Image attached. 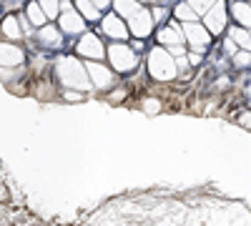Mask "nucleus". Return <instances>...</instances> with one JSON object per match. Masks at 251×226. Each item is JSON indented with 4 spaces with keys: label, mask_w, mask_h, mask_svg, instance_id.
I'll return each instance as SVG.
<instances>
[{
    "label": "nucleus",
    "mask_w": 251,
    "mask_h": 226,
    "mask_svg": "<svg viewBox=\"0 0 251 226\" xmlns=\"http://www.w3.org/2000/svg\"><path fill=\"white\" fill-rule=\"evenodd\" d=\"M156 40L166 48H174V46H183V25L178 23H166L158 33H156Z\"/></svg>",
    "instance_id": "9d476101"
},
{
    "label": "nucleus",
    "mask_w": 251,
    "mask_h": 226,
    "mask_svg": "<svg viewBox=\"0 0 251 226\" xmlns=\"http://www.w3.org/2000/svg\"><path fill=\"white\" fill-rule=\"evenodd\" d=\"M83 15L80 13H75L73 8H68L66 13H60V30L63 33H71V35H78V33H83Z\"/></svg>",
    "instance_id": "f8f14e48"
},
{
    "label": "nucleus",
    "mask_w": 251,
    "mask_h": 226,
    "mask_svg": "<svg viewBox=\"0 0 251 226\" xmlns=\"http://www.w3.org/2000/svg\"><path fill=\"white\" fill-rule=\"evenodd\" d=\"M231 15L241 28H251V3H234L231 5Z\"/></svg>",
    "instance_id": "2eb2a0df"
},
{
    "label": "nucleus",
    "mask_w": 251,
    "mask_h": 226,
    "mask_svg": "<svg viewBox=\"0 0 251 226\" xmlns=\"http://www.w3.org/2000/svg\"><path fill=\"white\" fill-rule=\"evenodd\" d=\"M236 121L241 123V126H244V128H249V131H251V111H241Z\"/></svg>",
    "instance_id": "bb28decb"
},
{
    "label": "nucleus",
    "mask_w": 251,
    "mask_h": 226,
    "mask_svg": "<svg viewBox=\"0 0 251 226\" xmlns=\"http://www.w3.org/2000/svg\"><path fill=\"white\" fill-rule=\"evenodd\" d=\"M38 38H40V43H43V46H58L60 43V30L53 28V25H43L40 33H38Z\"/></svg>",
    "instance_id": "a211bd4d"
},
{
    "label": "nucleus",
    "mask_w": 251,
    "mask_h": 226,
    "mask_svg": "<svg viewBox=\"0 0 251 226\" xmlns=\"http://www.w3.org/2000/svg\"><path fill=\"white\" fill-rule=\"evenodd\" d=\"M174 15L181 20V23H196V20H199V13H196L191 5H188L186 0H183V3H178V5L174 8Z\"/></svg>",
    "instance_id": "f3484780"
},
{
    "label": "nucleus",
    "mask_w": 251,
    "mask_h": 226,
    "mask_svg": "<svg viewBox=\"0 0 251 226\" xmlns=\"http://www.w3.org/2000/svg\"><path fill=\"white\" fill-rule=\"evenodd\" d=\"M183 38L191 43V48H196V50H203L208 43H211V33L206 30V25H201L199 20L196 23H183Z\"/></svg>",
    "instance_id": "1a4fd4ad"
},
{
    "label": "nucleus",
    "mask_w": 251,
    "mask_h": 226,
    "mask_svg": "<svg viewBox=\"0 0 251 226\" xmlns=\"http://www.w3.org/2000/svg\"><path fill=\"white\" fill-rule=\"evenodd\" d=\"M86 98L80 91H75V88H66L63 91V100H68V103H80V100Z\"/></svg>",
    "instance_id": "393cba45"
},
{
    "label": "nucleus",
    "mask_w": 251,
    "mask_h": 226,
    "mask_svg": "<svg viewBox=\"0 0 251 226\" xmlns=\"http://www.w3.org/2000/svg\"><path fill=\"white\" fill-rule=\"evenodd\" d=\"M246 96L251 98V80H249V83H246Z\"/></svg>",
    "instance_id": "473e14b6"
},
{
    "label": "nucleus",
    "mask_w": 251,
    "mask_h": 226,
    "mask_svg": "<svg viewBox=\"0 0 251 226\" xmlns=\"http://www.w3.org/2000/svg\"><path fill=\"white\" fill-rule=\"evenodd\" d=\"M106 58L116 73H131L138 66V53L128 43H111L106 48Z\"/></svg>",
    "instance_id": "7ed1b4c3"
},
{
    "label": "nucleus",
    "mask_w": 251,
    "mask_h": 226,
    "mask_svg": "<svg viewBox=\"0 0 251 226\" xmlns=\"http://www.w3.org/2000/svg\"><path fill=\"white\" fill-rule=\"evenodd\" d=\"M86 73L91 78V86L96 91H108L116 80V71L111 66H106L103 60H88L86 63Z\"/></svg>",
    "instance_id": "20e7f679"
},
{
    "label": "nucleus",
    "mask_w": 251,
    "mask_h": 226,
    "mask_svg": "<svg viewBox=\"0 0 251 226\" xmlns=\"http://www.w3.org/2000/svg\"><path fill=\"white\" fill-rule=\"evenodd\" d=\"M58 78H60V83L66 86V88H75V91H88L93 88L91 86V78L86 73V66H80V60L78 58H71V55H63L58 60Z\"/></svg>",
    "instance_id": "f03ea898"
},
{
    "label": "nucleus",
    "mask_w": 251,
    "mask_h": 226,
    "mask_svg": "<svg viewBox=\"0 0 251 226\" xmlns=\"http://www.w3.org/2000/svg\"><path fill=\"white\" fill-rule=\"evenodd\" d=\"M25 18L30 20V25H38V28H43V25H46V20H48V15L43 13L40 3H28V8H25Z\"/></svg>",
    "instance_id": "dca6fc26"
},
{
    "label": "nucleus",
    "mask_w": 251,
    "mask_h": 226,
    "mask_svg": "<svg viewBox=\"0 0 251 226\" xmlns=\"http://www.w3.org/2000/svg\"><path fill=\"white\" fill-rule=\"evenodd\" d=\"M138 10H141V3H136V0H113V13L121 15L123 20L133 18Z\"/></svg>",
    "instance_id": "4468645a"
},
{
    "label": "nucleus",
    "mask_w": 251,
    "mask_h": 226,
    "mask_svg": "<svg viewBox=\"0 0 251 226\" xmlns=\"http://www.w3.org/2000/svg\"><path fill=\"white\" fill-rule=\"evenodd\" d=\"M161 108H163V103H161V98H156V96H146V98L141 100V111L149 113V116L161 113Z\"/></svg>",
    "instance_id": "412c9836"
},
{
    "label": "nucleus",
    "mask_w": 251,
    "mask_h": 226,
    "mask_svg": "<svg viewBox=\"0 0 251 226\" xmlns=\"http://www.w3.org/2000/svg\"><path fill=\"white\" fill-rule=\"evenodd\" d=\"M25 60V53L20 50L18 46H13L10 40H5V43H0V66L3 68H15Z\"/></svg>",
    "instance_id": "9b49d317"
},
{
    "label": "nucleus",
    "mask_w": 251,
    "mask_h": 226,
    "mask_svg": "<svg viewBox=\"0 0 251 226\" xmlns=\"http://www.w3.org/2000/svg\"><path fill=\"white\" fill-rule=\"evenodd\" d=\"M40 8H43V13L53 20L60 15V0H40Z\"/></svg>",
    "instance_id": "4be33fe9"
},
{
    "label": "nucleus",
    "mask_w": 251,
    "mask_h": 226,
    "mask_svg": "<svg viewBox=\"0 0 251 226\" xmlns=\"http://www.w3.org/2000/svg\"><path fill=\"white\" fill-rule=\"evenodd\" d=\"M228 23V13H226V3L224 0H219L216 5H211V10H206L203 13V25L206 30L211 33V35H219Z\"/></svg>",
    "instance_id": "423d86ee"
},
{
    "label": "nucleus",
    "mask_w": 251,
    "mask_h": 226,
    "mask_svg": "<svg viewBox=\"0 0 251 226\" xmlns=\"http://www.w3.org/2000/svg\"><path fill=\"white\" fill-rule=\"evenodd\" d=\"M186 58H188V66H199L201 60H203V53H201V50H196V53H188Z\"/></svg>",
    "instance_id": "c85d7f7f"
},
{
    "label": "nucleus",
    "mask_w": 251,
    "mask_h": 226,
    "mask_svg": "<svg viewBox=\"0 0 251 226\" xmlns=\"http://www.w3.org/2000/svg\"><path fill=\"white\" fill-rule=\"evenodd\" d=\"M78 55H83L86 60H103L106 58V46L100 43V38L96 33H83L78 46H75Z\"/></svg>",
    "instance_id": "39448f33"
},
{
    "label": "nucleus",
    "mask_w": 251,
    "mask_h": 226,
    "mask_svg": "<svg viewBox=\"0 0 251 226\" xmlns=\"http://www.w3.org/2000/svg\"><path fill=\"white\" fill-rule=\"evenodd\" d=\"M153 25H156V20L151 10H146V8H141L133 18H128V33L136 38H149L153 33Z\"/></svg>",
    "instance_id": "0eeeda50"
},
{
    "label": "nucleus",
    "mask_w": 251,
    "mask_h": 226,
    "mask_svg": "<svg viewBox=\"0 0 251 226\" xmlns=\"http://www.w3.org/2000/svg\"><path fill=\"white\" fill-rule=\"evenodd\" d=\"M146 66H149V75L158 83H171V80L178 78V66H176V58L169 53V48H151L149 58H146Z\"/></svg>",
    "instance_id": "f257e3e1"
},
{
    "label": "nucleus",
    "mask_w": 251,
    "mask_h": 226,
    "mask_svg": "<svg viewBox=\"0 0 251 226\" xmlns=\"http://www.w3.org/2000/svg\"><path fill=\"white\" fill-rule=\"evenodd\" d=\"M166 15H169V10H166V8H161V5L153 10V20H166Z\"/></svg>",
    "instance_id": "7c9ffc66"
},
{
    "label": "nucleus",
    "mask_w": 251,
    "mask_h": 226,
    "mask_svg": "<svg viewBox=\"0 0 251 226\" xmlns=\"http://www.w3.org/2000/svg\"><path fill=\"white\" fill-rule=\"evenodd\" d=\"M126 93H128L126 88H116V91H113V96H108V100H111V103H121V100L126 98Z\"/></svg>",
    "instance_id": "cd10ccee"
},
{
    "label": "nucleus",
    "mask_w": 251,
    "mask_h": 226,
    "mask_svg": "<svg viewBox=\"0 0 251 226\" xmlns=\"http://www.w3.org/2000/svg\"><path fill=\"white\" fill-rule=\"evenodd\" d=\"M228 35L234 38V43H236V46H241L244 50L251 53V33H249L246 28H231V30H228Z\"/></svg>",
    "instance_id": "aec40b11"
},
{
    "label": "nucleus",
    "mask_w": 251,
    "mask_h": 226,
    "mask_svg": "<svg viewBox=\"0 0 251 226\" xmlns=\"http://www.w3.org/2000/svg\"><path fill=\"white\" fill-rule=\"evenodd\" d=\"M169 53H171L174 58H183V55H188L183 46H174V48H169Z\"/></svg>",
    "instance_id": "c756f323"
},
{
    "label": "nucleus",
    "mask_w": 251,
    "mask_h": 226,
    "mask_svg": "<svg viewBox=\"0 0 251 226\" xmlns=\"http://www.w3.org/2000/svg\"><path fill=\"white\" fill-rule=\"evenodd\" d=\"M224 50H226L228 55H234V53H239V46L234 43V38H231V35H228V38L224 40Z\"/></svg>",
    "instance_id": "a878e982"
},
{
    "label": "nucleus",
    "mask_w": 251,
    "mask_h": 226,
    "mask_svg": "<svg viewBox=\"0 0 251 226\" xmlns=\"http://www.w3.org/2000/svg\"><path fill=\"white\" fill-rule=\"evenodd\" d=\"M136 3H141V5H143V3H149V0H136Z\"/></svg>",
    "instance_id": "72a5a7b5"
},
{
    "label": "nucleus",
    "mask_w": 251,
    "mask_h": 226,
    "mask_svg": "<svg viewBox=\"0 0 251 226\" xmlns=\"http://www.w3.org/2000/svg\"><path fill=\"white\" fill-rule=\"evenodd\" d=\"M93 3H96L98 8H103V5H106V3H108V0H93Z\"/></svg>",
    "instance_id": "2f4dec72"
},
{
    "label": "nucleus",
    "mask_w": 251,
    "mask_h": 226,
    "mask_svg": "<svg viewBox=\"0 0 251 226\" xmlns=\"http://www.w3.org/2000/svg\"><path fill=\"white\" fill-rule=\"evenodd\" d=\"M103 33H106L113 43H123V40L131 35L128 33V23H126L121 15H116V13H108L106 18H103Z\"/></svg>",
    "instance_id": "6e6552de"
},
{
    "label": "nucleus",
    "mask_w": 251,
    "mask_h": 226,
    "mask_svg": "<svg viewBox=\"0 0 251 226\" xmlns=\"http://www.w3.org/2000/svg\"><path fill=\"white\" fill-rule=\"evenodd\" d=\"M0 33H3L10 43L13 40H20L25 35V30L20 28V23H18V18L15 15H8V18H3V23H0Z\"/></svg>",
    "instance_id": "ddd939ff"
},
{
    "label": "nucleus",
    "mask_w": 251,
    "mask_h": 226,
    "mask_svg": "<svg viewBox=\"0 0 251 226\" xmlns=\"http://www.w3.org/2000/svg\"><path fill=\"white\" fill-rule=\"evenodd\" d=\"M186 3L191 5V8H194L199 15H203L206 10H211V5H216L219 0H186Z\"/></svg>",
    "instance_id": "5701e85b"
},
{
    "label": "nucleus",
    "mask_w": 251,
    "mask_h": 226,
    "mask_svg": "<svg viewBox=\"0 0 251 226\" xmlns=\"http://www.w3.org/2000/svg\"><path fill=\"white\" fill-rule=\"evenodd\" d=\"M231 63H234L236 68H246V66H251V53H249V50H239V53H234V55H231Z\"/></svg>",
    "instance_id": "b1692460"
},
{
    "label": "nucleus",
    "mask_w": 251,
    "mask_h": 226,
    "mask_svg": "<svg viewBox=\"0 0 251 226\" xmlns=\"http://www.w3.org/2000/svg\"><path fill=\"white\" fill-rule=\"evenodd\" d=\"M78 10H80L83 20H98L100 18V8L93 0H78Z\"/></svg>",
    "instance_id": "6ab92c4d"
}]
</instances>
